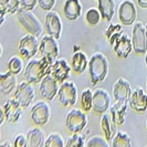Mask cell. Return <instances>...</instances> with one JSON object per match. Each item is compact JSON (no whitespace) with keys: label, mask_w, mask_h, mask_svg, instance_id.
Segmentation results:
<instances>
[{"label":"cell","mask_w":147,"mask_h":147,"mask_svg":"<svg viewBox=\"0 0 147 147\" xmlns=\"http://www.w3.org/2000/svg\"><path fill=\"white\" fill-rule=\"evenodd\" d=\"M53 61L43 58L40 60L30 61L24 71V79L30 84L41 83L45 75L51 73V69Z\"/></svg>","instance_id":"1"},{"label":"cell","mask_w":147,"mask_h":147,"mask_svg":"<svg viewBox=\"0 0 147 147\" xmlns=\"http://www.w3.org/2000/svg\"><path fill=\"white\" fill-rule=\"evenodd\" d=\"M109 72V62L102 53H94L88 61V74L91 83L95 86L97 83L104 81Z\"/></svg>","instance_id":"2"},{"label":"cell","mask_w":147,"mask_h":147,"mask_svg":"<svg viewBox=\"0 0 147 147\" xmlns=\"http://www.w3.org/2000/svg\"><path fill=\"white\" fill-rule=\"evenodd\" d=\"M17 17H18V21L20 22V24L29 34L38 38L42 33L43 28L41 23L38 20V18H36L30 11L23 8H19V10L17 11Z\"/></svg>","instance_id":"3"},{"label":"cell","mask_w":147,"mask_h":147,"mask_svg":"<svg viewBox=\"0 0 147 147\" xmlns=\"http://www.w3.org/2000/svg\"><path fill=\"white\" fill-rule=\"evenodd\" d=\"M88 118L84 112L80 110H71V112L66 115L65 125L67 131L72 134L80 133L86 126Z\"/></svg>","instance_id":"4"},{"label":"cell","mask_w":147,"mask_h":147,"mask_svg":"<svg viewBox=\"0 0 147 147\" xmlns=\"http://www.w3.org/2000/svg\"><path fill=\"white\" fill-rule=\"evenodd\" d=\"M39 48H40V43L37 40V37L32 34H27L20 40L18 50L21 58L28 60L33 58L37 54Z\"/></svg>","instance_id":"5"},{"label":"cell","mask_w":147,"mask_h":147,"mask_svg":"<svg viewBox=\"0 0 147 147\" xmlns=\"http://www.w3.org/2000/svg\"><path fill=\"white\" fill-rule=\"evenodd\" d=\"M133 49L137 54H144L147 52V37L145 28L140 22L135 23L132 33Z\"/></svg>","instance_id":"6"},{"label":"cell","mask_w":147,"mask_h":147,"mask_svg":"<svg viewBox=\"0 0 147 147\" xmlns=\"http://www.w3.org/2000/svg\"><path fill=\"white\" fill-rule=\"evenodd\" d=\"M59 101L62 106L64 107H70L73 106L76 103V88L73 82H63L61 88H59Z\"/></svg>","instance_id":"7"},{"label":"cell","mask_w":147,"mask_h":147,"mask_svg":"<svg viewBox=\"0 0 147 147\" xmlns=\"http://www.w3.org/2000/svg\"><path fill=\"white\" fill-rule=\"evenodd\" d=\"M31 121L34 125L43 126L50 119V107L45 102H38L31 109Z\"/></svg>","instance_id":"8"},{"label":"cell","mask_w":147,"mask_h":147,"mask_svg":"<svg viewBox=\"0 0 147 147\" xmlns=\"http://www.w3.org/2000/svg\"><path fill=\"white\" fill-rule=\"evenodd\" d=\"M55 38L51 37V36H44L41 41H40V48H39V52L41 54V57L47 58V59L54 61L57 59L58 54H59V47L55 41Z\"/></svg>","instance_id":"9"},{"label":"cell","mask_w":147,"mask_h":147,"mask_svg":"<svg viewBox=\"0 0 147 147\" xmlns=\"http://www.w3.org/2000/svg\"><path fill=\"white\" fill-rule=\"evenodd\" d=\"M59 93V82L57 81L52 74L44 76L40 84V95L48 101H52L54 96Z\"/></svg>","instance_id":"10"},{"label":"cell","mask_w":147,"mask_h":147,"mask_svg":"<svg viewBox=\"0 0 147 147\" xmlns=\"http://www.w3.org/2000/svg\"><path fill=\"white\" fill-rule=\"evenodd\" d=\"M34 97V91L29 82H22L18 85L15 92V98L22 107H28Z\"/></svg>","instance_id":"11"},{"label":"cell","mask_w":147,"mask_h":147,"mask_svg":"<svg viewBox=\"0 0 147 147\" xmlns=\"http://www.w3.org/2000/svg\"><path fill=\"white\" fill-rule=\"evenodd\" d=\"M136 8L131 0H124L118 8V18L124 26H131L136 19Z\"/></svg>","instance_id":"12"},{"label":"cell","mask_w":147,"mask_h":147,"mask_svg":"<svg viewBox=\"0 0 147 147\" xmlns=\"http://www.w3.org/2000/svg\"><path fill=\"white\" fill-rule=\"evenodd\" d=\"M22 106L20 103L16 100L15 97L12 100H9L6 103L2 105L1 111L3 112L5 116H6V121L8 123H16L17 121H19V118L22 114Z\"/></svg>","instance_id":"13"},{"label":"cell","mask_w":147,"mask_h":147,"mask_svg":"<svg viewBox=\"0 0 147 147\" xmlns=\"http://www.w3.org/2000/svg\"><path fill=\"white\" fill-rule=\"evenodd\" d=\"M110 103L111 98L109 96V93L105 90L97 88L93 93V106H92V110L94 111L95 113L104 114L106 111L109 110Z\"/></svg>","instance_id":"14"},{"label":"cell","mask_w":147,"mask_h":147,"mask_svg":"<svg viewBox=\"0 0 147 147\" xmlns=\"http://www.w3.org/2000/svg\"><path fill=\"white\" fill-rule=\"evenodd\" d=\"M45 31L49 36L59 39L62 31V23L59 15L54 11H49L45 17Z\"/></svg>","instance_id":"15"},{"label":"cell","mask_w":147,"mask_h":147,"mask_svg":"<svg viewBox=\"0 0 147 147\" xmlns=\"http://www.w3.org/2000/svg\"><path fill=\"white\" fill-rule=\"evenodd\" d=\"M113 95H114V98L116 102L127 103L132 95L129 83L124 79H118L113 88Z\"/></svg>","instance_id":"16"},{"label":"cell","mask_w":147,"mask_h":147,"mask_svg":"<svg viewBox=\"0 0 147 147\" xmlns=\"http://www.w3.org/2000/svg\"><path fill=\"white\" fill-rule=\"evenodd\" d=\"M70 72H71V67L69 66L67 62L64 59L57 60L52 64L51 74L53 75V78L61 84L66 81V79L70 75Z\"/></svg>","instance_id":"17"},{"label":"cell","mask_w":147,"mask_h":147,"mask_svg":"<svg viewBox=\"0 0 147 147\" xmlns=\"http://www.w3.org/2000/svg\"><path fill=\"white\" fill-rule=\"evenodd\" d=\"M129 106L137 113H145L147 110V95L142 88H136L131 95Z\"/></svg>","instance_id":"18"},{"label":"cell","mask_w":147,"mask_h":147,"mask_svg":"<svg viewBox=\"0 0 147 147\" xmlns=\"http://www.w3.org/2000/svg\"><path fill=\"white\" fill-rule=\"evenodd\" d=\"M113 50L119 59H126L131 54V52L133 50L132 40L126 34H123L116 41V43L113 45Z\"/></svg>","instance_id":"19"},{"label":"cell","mask_w":147,"mask_h":147,"mask_svg":"<svg viewBox=\"0 0 147 147\" xmlns=\"http://www.w3.org/2000/svg\"><path fill=\"white\" fill-rule=\"evenodd\" d=\"M126 110H127V103H125V102H116L113 106H111V117L116 126L124 124Z\"/></svg>","instance_id":"20"},{"label":"cell","mask_w":147,"mask_h":147,"mask_svg":"<svg viewBox=\"0 0 147 147\" xmlns=\"http://www.w3.org/2000/svg\"><path fill=\"white\" fill-rule=\"evenodd\" d=\"M82 12V6L79 0H66L63 7V13L70 21L76 20Z\"/></svg>","instance_id":"21"},{"label":"cell","mask_w":147,"mask_h":147,"mask_svg":"<svg viewBox=\"0 0 147 147\" xmlns=\"http://www.w3.org/2000/svg\"><path fill=\"white\" fill-rule=\"evenodd\" d=\"M16 88V76L13 73L8 71L0 76V91L3 95H9Z\"/></svg>","instance_id":"22"},{"label":"cell","mask_w":147,"mask_h":147,"mask_svg":"<svg viewBox=\"0 0 147 147\" xmlns=\"http://www.w3.org/2000/svg\"><path fill=\"white\" fill-rule=\"evenodd\" d=\"M88 67V59L86 55L81 51L75 52L71 60V69L76 74H81Z\"/></svg>","instance_id":"23"},{"label":"cell","mask_w":147,"mask_h":147,"mask_svg":"<svg viewBox=\"0 0 147 147\" xmlns=\"http://www.w3.org/2000/svg\"><path fill=\"white\" fill-rule=\"evenodd\" d=\"M101 127H102L105 140H112L114 138L115 132H116V125L112 121V117L109 116L107 114H105V113L102 115V118H101Z\"/></svg>","instance_id":"24"},{"label":"cell","mask_w":147,"mask_h":147,"mask_svg":"<svg viewBox=\"0 0 147 147\" xmlns=\"http://www.w3.org/2000/svg\"><path fill=\"white\" fill-rule=\"evenodd\" d=\"M97 8L102 16V19L110 22L114 15L115 5L113 0H97Z\"/></svg>","instance_id":"25"},{"label":"cell","mask_w":147,"mask_h":147,"mask_svg":"<svg viewBox=\"0 0 147 147\" xmlns=\"http://www.w3.org/2000/svg\"><path fill=\"white\" fill-rule=\"evenodd\" d=\"M44 134L40 128H32L27 134L28 146L29 147H40L43 145Z\"/></svg>","instance_id":"26"},{"label":"cell","mask_w":147,"mask_h":147,"mask_svg":"<svg viewBox=\"0 0 147 147\" xmlns=\"http://www.w3.org/2000/svg\"><path fill=\"white\" fill-rule=\"evenodd\" d=\"M104 36H105V38L107 39V41L112 45H114L118 39L123 36L122 26L121 24H113V23H111L110 26L107 27V29L105 30Z\"/></svg>","instance_id":"27"},{"label":"cell","mask_w":147,"mask_h":147,"mask_svg":"<svg viewBox=\"0 0 147 147\" xmlns=\"http://www.w3.org/2000/svg\"><path fill=\"white\" fill-rule=\"evenodd\" d=\"M113 147H131V138L129 136L123 132H117L115 134L114 138H113V143H112Z\"/></svg>","instance_id":"28"},{"label":"cell","mask_w":147,"mask_h":147,"mask_svg":"<svg viewBox=\"0 0 147 147\" xmlns=\"http://www.w3.org/2000/svg\"><path fill=\"white\" fill-rule=\"evenodd\" d=\"M81 106L82 110L84 112H90L92 110L93 106V93L91 92V90H85L83 91L81 95Z\"/></svg>","instance_id":"29"},{"label":"cell","mask_w":147,"mask_h":147,"mask_svg":"<svg viewBox=\"0 0 147 147\" xmlns=\"http://www.w3.org/2000/svg\"><path fill=\"white\" fill-rule=\"evenodd\" d=\"M0 7L6 9L7 13L9 15H15L21 6L20 0H0Z\"/></svg>","instance_id":"30"},{"label":"cell","mask_w":147,"mask_h":147,"mask_svg":"<svg viewBox=\"0 0 147 147\" xmlns=\"http://www.w3.org/2000/svg\"><path fill=\"white\" fill-rule=\"evenodd\" d=\"M23 69V63L22 60L19 57H12L8 62V71H10L11 73L15 75L19 74Z\"/></svg>","instance_id":"31"},{"label":"cell","mask_w":147,"mask_h":147,"mask_svg":"<svg viewBox=\"0 0 147 147\" xmlns=\"http://www.w3.org/2000/svg\"><path fill=\"white\" fill-rule=\"evenodd\" d=\"M44 146L45 147H63L64 146V143H63V140L62 137L60 136L59 134L57 133H53L51 134L47 142L44 143Z\"/></svg>","instance_id":"32"},{"label":"cell","mask_w":147,"mask_h":147,"mask_svg":"<svg viewBox=\"0 0 147 147\" xmlns=\"http://www.w3.org/2000/svg\"><path fill=\"white\" fill-rule=\"evenodd\" d=\"M102 18V16L98 10L96 9H90L86 11V15H85V19L90 26H96L98 22H100V19Z\"/></svg>","instance_id":"33"},{"label":"cell","mask_w":147,"mask_h":147,"mask_svg":"<svg viewBox=\"0 0 147 147\" xmlns=\"http://www.w3.org/2000/svg\"><path fill=\"white\" fill-rule=\"evenodd\" d=\"M85 145L84 143V137L80 135V133H75L73 134L66 142V147H82Z\"/></svg>","instance_id":"34"},{"label":"cell","mask_w":147,"mask_h":147,"mask_svg":"<svg viewBox=\"0 0 147 147\" xmlns=\"http://www.w3.org/2000/svg\"><path fill=\"white\" fill-rule=\"evenodd\" d=\"M88 147H107V140L102 138L101 136H95L88 142Z\"/></svg>","instance_id":"35"},{"label":"cell","mask_w":147,"mask_h":147,"mask_svg":"<svg viewBox=\"0 0 147 147\" xmlns=\"http://www.w3.org/2000/svg\"><path fill=\"white\" fill-rule=\"evenodd\" d=\"M57 0H38V3L43 11H50L54 7Z\"/></svg>","instance_id":"36"},{"label":"cell","mask_w":147,"mask_h":147,"mask_svg":"<svg viewBox=\"0 0 147 147\" xmlns=\"http://www.w3.org/2000/svg\"><path fill=\"white\" fill-rule=\"evenodd\" d=\"M12 145H13V147H26L28 145V140L26 138L24 135L19 134V135H17L15 137Z\"/></svg>","instance_id":"37"},{"label":"cell","mask_w":147,"mask_h":147,"mask_svg":"<svg viewBox=\"0 0 147 147\" xmlns=\"http://www.w3.org/2000/svg\"><path fill=\"white\" fill-rule=\"evenodd\" d=\"M38 3V0H20V6L21 8L31 11L33 8L36 7V5Z\"/></svg>","instance_id":"38"},{"label":"cell","mask_w":147,"mask_h":147,"mask_svg":"<svg viewBox=\"0 0 147 147\" xmlns=\"http://www.w3.org/2000/svg\"><path fill=\"white\" fill-rule=\"evenodd\" d=\"M137 1H138V5L140 8L147 9V0H137Z\"/></svg>","instance_id":"39"},{"label":"cell","mask_w":147,"mask_h":147,"mask_svg":"<svg viewBox=\"0 0 147 147\" xmlns=\"http://www.w3.org/2000/svg\"><path fill=\"white\" fill-rule=\"evenodd\" d=\"M145 31H146V37H147V24H146V27H145Z\"/></svg>","instance_id":"40"},{"label":"cell","mask_w":147,"mask_h":147,"mask_svg":"<svg viewBox=\"0 0 147 147\" xmlns=\"http://www.w3.org/2000/svg\"><path fill=\"white\" fill-rule=\"evenodd\" d=\"M146 65H147V52H146Z\"/></svg>","instance_id":"41"},{"label":"cell","mask_w":147,"mask_h":147,"mask_svg":"<svg viewBox=\"0 0 147 147\" xmlns=\"http://www.w3.org/2000/svg\"><path fill=\"white\" fill-rule=\"evenodd\" d=\"M146 127H147V121H146Z\"/></svg>","instance_id":"42"},{"label":"cell","mask_w":147,"mask_h":147,"mask_svg":"<svg viewBox=\"0 0 147 147\" xmlns=\"http://www.w3.org/2000/svg\"><path fill=\"white\" fill-rule=\"evenodd\" d=\"M146 90H147V84H146Z\"/></svg>","instance_id":"43"}]
</instances>
